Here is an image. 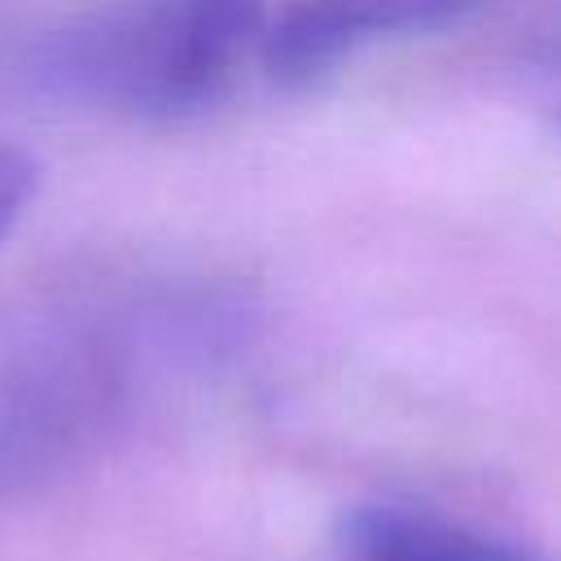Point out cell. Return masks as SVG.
Returning a JSON list of instances; mask_svg holds the SVG:
<instances>
[{
    "label": "cell",
    "mask_w": 561,
    "mask_h": 561,
    "mask_svg": "<svg viewBox=\"0 0 561 561\" xmlns=\"http://www.w3.org/2000/svg\"><path fill=\"white\" fill-rule=\"evenodd\" d=\"M486 0H263L254 57L280 88H302L355 53L451 26Z\"/></svg>",
    "instance_id": "2"
},
{
    "label": "cell",
    "mask_w": 561,
    "mask_h": 561,
    "mask_svg": "<svg viewBox=\"0 0 561 561\" xmlns=\"http://www.w3.org/2000/svg\"><path fill=\"white\" fill-rule=\"evenodd\" d=\"M333 561H539L504 539H491L438 508L408 500H368L342 513Z\"/></svg>",
    "instance_id": "3"
},
{
    "label": "cell",
    "mask_w": 561,
    "mask_h": 561,
    "mask_svg": "<svg viewBox=\"0 0 561 561\" xmlns=\"http://www.w3.org/2000/svg\"><path fill=\"white\" fill-rule=\"evenodd\" d=\"M263 0H118L39 48L48 92L149 123L210 110L254 57Z\"/></svg>",
    "instance_id": "1"
}]
</instances>
